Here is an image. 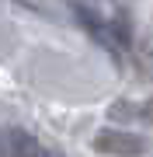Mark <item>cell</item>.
I'll return each instance as SVG.
<instances>
[{
  "instance_id": "3",
  "label": "cell",
  "mask_w": 153,
  "mask_h": 157,
  "mask_svg": "<svg viewBox=\"0 0 153 157\" xmlns=\"http://www.w3.org/2000/svg\"><path fill=\"white\" fill-rule=\"evenodd\" d=\"M111 115H115V119H132V105H125V101H115V105H111Z\"/></svg>"
},
{
  "instance_id": "1",
  "label": "cell",
  "mask_w": 153,
  "mask_h": 157,
  "mask_svg": "<svg viewBox=\"0 0 153 157\" xmlns=\"http://www.w3.org/2000/svg\"><path fill=\"white\" fill-rule=\"evenodd\" d=\"M94 150L97 154H115V157H139L146 150V140L132 133H118V129H101L94 136Z\"/></svg>"
},
{
  "instance_id": "5",
  "label": "cell",
  "mask_w": 153,
  "mask_h": 157,
  "mask_svg": "<svg viewBox=\"0 0 153 157\" xmlns=\"http://www.w3.org/2000/svg\"><path fill=\"white\" fill-rule=\"evenodd\" d=\"M38 157H63L59 150H46V147H42V150H38Z\"/></svg>"
},
{
  "instance_id": "2",
  "label": "cell",
  "mask_w": 153,
  "mask_h": 157,
  "mask_svg": "<svg viewBox=\"0 0 153 157\" xmlns=\"http://www.w3.org/2000/svg\"><path fill=\"white\" fill-rule=\"evenodd\" d=\"M38 140L17 126L0 129V157H38Z\"/></svg>"
},
{
  "instance_id": "4",
  "label": "cell",
  "mask_w": 153,
  "mask_h": 157,
  "mask_svg": "<svg viewBox=\"0 0 153 157\" xmlns=\"http://www.w3.org/2000/svg\"><path fill=\"white\" fill-rule=\"evenodd\" d=\"M139 119H143V122H146V126H153V98H150L146 105L139 108Z\"/></svg>"
}]
</instances>
